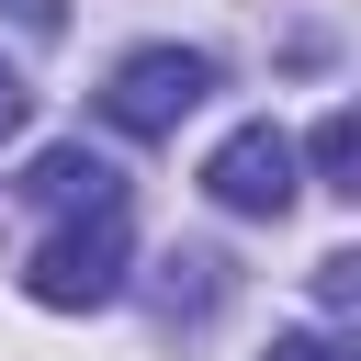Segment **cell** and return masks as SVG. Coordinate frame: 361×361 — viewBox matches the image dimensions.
I'll return each instance as SVG.
<instances>
[{
  "label": "cell",
  "instance_id": "52a82bcc",
  "mask_svg": "<svg viewBox=\"0 0 361 361\" xmlns=\"http://www.w3.org/2000/svg\"><path fill=\"white\" fill-rule=\"evenodd\" d=\"M0 11H11L23 34H56V23H68V0H0Z\"/></svg>",
  "mask_w": 361,
  "mask_h": 361
},
{
  "label": "cell",
  "instance_id": "277c9868",
  "mask_svg": "<svg viewBox=\"0 0 361 361\" xmlns=\"http://www.w3.org/2000/svg\"><path fill=\"white\" fill-rule=\"evenodd\" d=\"M23 192H34V203H56V214H113V203H124V169H113V158H90V147H45V158L23 169Z\"/></svg>",
  "mask_w": 361,
  "mask_h": 361
},
{
  "label": "cell",
  "instance_id": "ba28073f",
  "mask_svg": "<svg viewBox=\"0 0 361 361\" xmlns=\"http://www.w3.org/2000/svg\"><path fill=\"white\" fill-rule=\"evenodd\" d=\"M23 102H34V90H23L11 68H0V135H23Z\"/></svg>",
  "mask_w": 361,
  "mask_h": 361
},
{
  "label": "cell",
  "instance_id": "3957f363",
  "mask_svg": "<svg viewBox=\"0 0 361 361\" xmlns=\"http://www.w3.org/2000/svg\"><path fill=\"white\" fill-rule=\"evenodd\" d=\"M203 192H214L226 214H282V203H293V135H282V124H237V135L203 158Z\"/></svg>",
  "mask_w": 361,
  "mask_h": 361
},
{
  "label": "cell",
  "instance_id": "9c48e42d",
  "mask_svg": "<svg viewBox=\"0 0 361 361\" xmlns=\"http://www.w3.org/2000/svg\"><path fill=\"white\" fill-rule=\"evenodd\" d=\"M271 361H338L327 338H271Z\"/></svg>",
  "mask_w": 361,
  "mask_h": 361
},
{
  "label": "cell",
  "instance_id": "8992f818",
  "mask_svg": "<svg viewBox=\"0 0 361 361\" xmlns=\"http://www.w3.org/2000/svg\"><path fill=\"white\" fill-rule=\"evenodd\" d=\"M350 293H361V259H350V248H338V259H316V305H350Z\"/></svg>",
  "mask_w": 361,
  "mask_h": 361
},
{
  "label": "cell",
  "instance_id": "6da1fadb",
  "mask_svg": "<svg viewBox=\"0 0 361 361\" xmlns=\"http://www.w3.org/2000/svg\"><path fill=\"white\" fill-rule=\"evenodd\" d=\"M23 293H34V305H56V316L113 305V293H124V203H113V214H68V226L23 259Z\"/></svg>",
  "mask_w": 361,
  "mask_h": 361
},
{
  "label": "cell",
  "instance_id": "5b68a950",
  "mask_svg": "<svg viewBox=\"0 0 361 361\" xmlns=\"http://www.w3.org/2000/svg\"><path fill=\"white\" fill-rule=\"evenodd\" d=\"M305 169H316L327 192H361V180H350V169H361V124H350V113H316V135H305Z\"/></svg>",
  "mask_w": 361,
  "mask_h": 361
},
{
  "label": "cell",
  "instance_id": "7a4b0ae2",
  "mask_svg": "<svg viewBox=\"0 0 361 361\" xmlns=\"http://www.w3.org/2000/svg\"><path fill=\"white\" fill-rule=\"evenodd\" d=\"M203 90H214V56H192V45H135V56L113 68L102 113H113L124 135H180V113H203Z\"/></svg>",
  "mask_w": 361,
  "mask_h": 361
}]
</instances>
